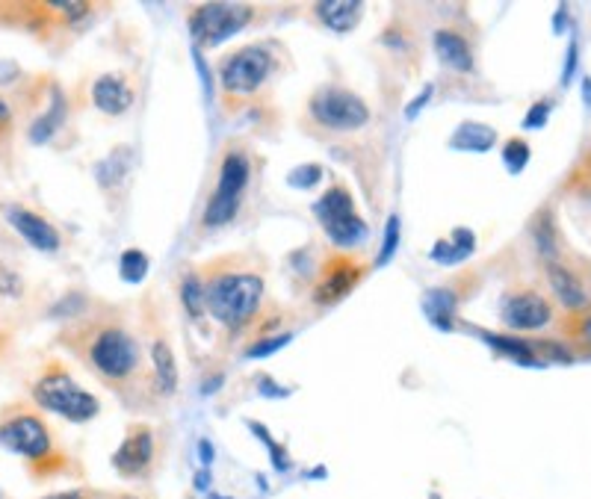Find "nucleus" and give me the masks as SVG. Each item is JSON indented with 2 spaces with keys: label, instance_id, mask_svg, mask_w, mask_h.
Returning <instances> with one entry per match:
<instances>
[{
  "label": "nucleus",
  "instance_id": "1",
  "mask_svg": "<svg viewBox=\"0 0 591 499\" xmlns=\"http://www.w3.org/2000/svg\"><path fill=\"white\" fill-rule=\"evenodd\" d=\"M204 308L231 331L255 322L263 308V275L246 260L228 257L204 269Z\"/></svg>",
  "mask_w": 591,
  "mask_h": 499
},
{
  "label": "nucleus",
  "instance_id": "2",
  "mask_svg": "<svg viewBox=\"0 0 591 499\" xmlns=\"http://www.w3.org/2000/svg\"><path fill=\"white\" fill-rule=\"evenodd\" d=\"M281 68V51L278 45L255 42L231 51L219 65V89H222V104L228 110H240L252 104L263 89L275 80Z\"/></svg>",
  "mask_w": 591,
  "mask_h": 499
},
{
  "label": "nucleus",
  "instance_id": "3",
  "mask_svg": "<svg viewBox=\"0 0 591 499\" xmlns=\"http://www.w3.org/2000/svg\"><path fill=\"white\" fill-rule=\"evenodd\" d=\"M0 446L27 458L36 476H54L66 464L45 420L27 408H12L0 417Z\"/></svg>",
  "mask_w": 591,
  "mask_h": 499
},
{
  "label": "nucleus",
  "instance_id": "4",
  "mask_svg": "<svg viewBox=\"0 0 591 499\" xmlns=\"http://www.w3.org/2000/svg\"><path fill=\"white\" fill-rule=\"evenodd\" d=\"M89 367L107 384L122 387L139 375V343L131 331L119 322L98 325L83 349Z\"/></svg>",
  "mask_w": 591,
  "mask_h": 499
},
{
  "label": "nucleus",
  "instance_id": "5",
  "mask_svg": "<svg viewBox=\"0 0 591 499\" xmlns=\"http://www.w3.org/2000/svg\"><path fill=\"white\" fill-rule=\"evenodd\" d=\"M33 402L71 423H86L101 411L98 399L89 390H83L66 367H48L39 375V381L33 384Z\"/></svg>",
  "mask_w": 591,
  "mask_h": 499
},
{
  "label": "nucleus",
  "instance_id": "6",
  "mask_svg": "<svg viewBox=\"0 0 591 499\" xmlns=\"http://www.w3.org/2000/svg\"><path fill=\"white\" fill-rule=\"evenodd\" d=\"M305 122L326 133H352L370 122V107L343 86H320L305 104Z\"/></svg>",
  "mask_w": 591,
  "mask_h": 499
},
{
  "label": "nucleus",
  "instance_id": "7",
  "mask_svg": "<svg viewBox=\"0 0 591 499\" xmlns=\"http://www.w3.org/2000/svg\"><path fill=\"white\" fill-rule=\"evenodd\" d=\"M255 21V6L252 3H196L190 6L187 24L190 33L201 48H213L225 39H231L234 33H240L243 27H249Z\"/></svg>",
  "mask_w": 591,
  "mask_h": 499
},
{
  "label": "nucleus",
  "instance_id": "8",
  "mask_svg": "<svg viewBox=\"0 0 591 499\" xmlns=\"http://www.w3.org/2000/svg\"><path fill=\"white\" fill-rule=\"evenodd\" d=\"M314 216L326 228V237L337 249H352L367 237V222L358 216L352 192L343 184H331L314 204Z\"/></svg>",
  "mask_w": 591,
  "mask_h": 499
},
{
  "label": "nucleus",
  "instance_id": "9",
  "mask_svg": "<svg viewBox=\"0 0 591 499\" xmlns=\"http://www.w3.org/2000/svg\"><path fill=\"white\" fill-rule=\"evenodd\" d=\"M364 278V263L355 260L352 254H334L323 263L317 284H314V302L317 305H337L340 299H346L358 281Z\"/></svg>",
  "mask_w": 591,
  "mask_h": 499
},
{
  "label": "nucleus",
  "instance_id": "10",
  "mask_svg": "<svg viewBox=\"0 0 591 499\" xmlns=\"http://www.w3.org/2000/svg\"><path fill=\"white\" fill-rule=\"evenodd\" d=\"M3 213H6V222L12 225V231L27 246H33L36 251H45V254H54L60 249V231L45 216H39V213H33V210H27L21 204H6Z\"/></svg>",
  "mask_w": 591,
  "mask_h": 499
},
{
  "label": "nucleus",
  "instance_id": "11",
  "mask_svg": "<svg viewBox=\"0 0 591 499\" xmlns=\"http://www.w3.org/2000/svg\"><path fill=\"white\" fill-rule=\"evenodd\" d=\"M151 458H154V432L148 426H133L113 455V467L125 479H139L148 473Z\"/></svg>",
  "mask_w": 591,
  "mask_h": 499
},
{
  "label": "nucleus",
  "instance_id": "12",
  "mask_svg": "<svg viewBox=\"0 0 591 499\" xmlns=\"http://www.w3.org/2000/svg\"><path fill=\"white\" fill-rule=\"evenodd\" d=\"M553 319V308L544 296L524 290L515 296H506L503 302V322L515 331H538Z\"/></svg>",
  "mask_w": 591,
  "mask_h": 499
},
{
  "label": "nucleus",
  "instance_id": "13",
  "mask_svg": "<svg viewBox=\"0 0 591 499\" xmlns=\"http://www.w3.org/2000/svg\"><path fill=\"white\" fill-rule=\"evenodd\" d=\"M252 181V160L243 148H228L222 154V163H219V178H216V189L219 195L225 198H234V201H243V192Z\"/></svg>",
  "mask_w": 591,
  "mask_h": 499
},
{
  "label": "nucleus",
  "instance_id": "14",
  "mask_svg": "<svg viewBox=\"0 0 591 499\" xmlns=\"http://www.w3.org/2000/svg\"><path fill=\"white\" fill-rule=\"evenodd\" d=\"M92 104L107 116H122L133 107V86L122 74H101L92 83Z\"/></svg>",
  "mask_w": 591,
  "mask_h": 499
},
{
  "label": "nucleus",
  "instance_id": "15",
  "mask_svg": "<svg viewBox=\"0 0 591 499\" xmlns=\"http://www.w3.org/2000/svg\"><path fill=\"white\" fill-rule=\"evenodd\" d=\"M314 15L320 24H326L334 33H349L358 27L361 15H364V3L358 0H323L314 3Z\"/></svg>",
  "mask_w": 591,
  "mask_h": 499
},
{
  "label": "nucleus",
  "instance_id": "16",
  "mask_svg": "<svg viewBox=\"0 0 591 499\" xmlns=\"http://www.w3.org/2000/svg\"><path fill=\"white\" fill-rule=\"evenodd\" d=\"M435 54H438L441 63L453 68V71H461V74L473 71V51H470L467 39L453 27H441L435 33Z\"/></svg>",
  "mask_w": 591,
  "mask_h": 499
},
{
  "label": "nucleus",
  "instance_id": "17",
  "mask_svg": "<svg viewBox=\"0 0 591 499\" xmlns=\"http://www.w3.org/2000/svg\"><path fill=\"white\" fill-rule=\"evenodd\" d=\"M151 364H154V381L163 390V396H172L178 387V364L172 355V346L166 337H157L151 343Z\"/></svg>",
  "mask_w": 591,
  "mask_h": 499
},
{
  "label": "nucleus",
  "instance_id": "18",
  "mask_svg": "<svg viewBox=\"0 0 591 499\" xmlns=\"http://www.w3.org/2000/svg\"><path fill=\"white\" fill-rule=\"evenodd\" d=\"M66 122V98H63V92L54 86L51 89V104H48V110L30 125V142L33 145H45L60 127Z\"/></svg>",
  "mask_w": 591,
  "mask_h": 499
},
{
  "label": "nucleus",
  "instance_id": "19",
  "mask_svg": "<svg viewBox=\"0 0 591 499\" xmlns=\"http://www.w3.org/2000/svg\"><path fill=\"white\" fill-rule=\"evenodd\" d=\"M547 281L556 293V299L565 305V308H583L586 305V293L580 287V278L574 272H568L565 266L559 263H550L547 266Z\"/></svg>",
  "mask_w": 591,
  "mask_h": 499
},
{
  "label": "nucleus",
  "instance_id": "20",
  "mask_svg": "<svg viewBox=\"0 0 591 499\" xmlns=\"http://www.w3.org/2000/svg\"><path fill=\"white\" fill-rule=\"evenodd\" d=\"M473 249H476L473 234H470L467 228H459V231H453V237H450V240L435 243V249H432V260H438V263H444V266H453V263H461L464 257H470Z\"/></svg>",
  "mask_w": 591,
  "mask_h": 499
},
{
  "label": "nucleus",
  "instance_id": "21",
  "mask_svg": "<svg viewBox=\"0 0 591 499\" xmlns=\"http://www.w3.org/2000/svg\"><path fill=\"white\" fill-rule=\"evenodd\" d=\"M497 142V130L488 125H479V122H464V125L456 130L453 136V148H461V151H488L494 148Z\"/></svg>",
  "mask_w": 591,
  "mask_h": 499
},
{
  "label": "nucleus",
  "instance_id": "22",
  "mask_svg": "<svg viewBox=\"0 0 591 499\" xmlns=\"http://www.w3.org/2000/svg\"><path fill=\"white\" fill-rule=\"evenodd\" d=\"M240 213V201L234 198H225L219 192H213L207 198V207H204V216H201V225L204 228H222L228 222H234V216Z\"/></svg>",
  "mask_w": 591,
  "mask_h": 499
},
{
  "label": "nucleus",
  "instance_id": "23",
  "mask_svg": "<svg viewBox=\"0 0 591 499\" xmlns=\"http://www.w3.org/2000/svg\"><path fill=\"white\" fill-rule=\"evenodd\" d=\"M423 308L429 313V319L441 328H450V319L456 311V293L450 290H429L423 296Z\"/></svg>",
  "mask_w": 591,
  "mask_h": 499
},
{
  "label": "nucleus",
  "instance_id": "24",
  "mask_svg": "<svg viewBox=\"0 0 591 499\" xmlns=\"http://www.w3.org/2000/svg\"><path fill=\"white\" fill-rule=\"evenodd\" d=\"M148 257H145V251L139 249H128L122 254V260H119V272H122V281H128V284H139L145 275H148Z\"/></svg>",
  "mask_w": 591,
  "mask_h": 499
},
{
  "label": "nucleus",
  "instance_id": "25",
  "mask_svg": "<svg viewBox=\"0 0 591 499\" xmlns=\"http://www.w3.org/2000/svg\"><path fill=\"white\" fill-rule=\"evenodd\" d=\"M181 299H184V308L190 316H201V311H204V281L198 278L196 272H190L181 281Z\"/></svg>",
  "mask_w": 591,
  "mask_h": 499
},
{
  "label": "nucleus",
  "instance_id": "26",
  "mask_svg": "<svg viewBox=\"0 0 591 499\" xmlns=\"http://www.w3.org/2000/svg\"><path fill=\"white\" fill-rule=\"evenodd\" d=\"M488 343H494L503 355L515 358V361H521V364H538V355H535V349H532L529 343L509 340V337H494V334H488Z\"/></svg>",
  "mask_w": 591,
  "mask_h": 499
},
{
  "label": "nucleus",
  "instance_id": "27",
  "mask_svg": "<svg viewBox=\"0 0 591 499\" xmlns=\"http://www.w3.org/2000/svg\"><path fill=\"white\" fill-rule=\"evenodd\" d=\"M503 160H506V169L509 172H521L529 160V145L521 142V139H509V145L503 148Z\"/></svg>",
  "mask_w": 591,
  "mask_h": 499
},
{
  "label": "nucleus",
  "instance_id": "28",
  "mask_svg": "<svg viewBox=\"0 0 591 499\" xmlns=\"http://www.w3.org/2000/svg\"><path fill=\"white\" fill-rule=\"evenodd\" d=\"M320 178H323L320 166H302V169L290 172V184L293 187H314V184H320Z\"/></svg>",
  "mask_w": 591,
  "mask_h": 499
},
{
  "label": "nucleus",
  "instance_id": "29",
  "mask_svg": "<svg viewBox=\"0 0 591 499\" xmlns=\"http://www.w3.org/2000/svg\"><path fill=\"white\" fill-rule=\"evenodd\" d=\"M21 293V281H18V275L9 269V266H3L0 263V296H18Z\"/></svg>",
  "mask_w": 591,
  "mask_h": 499
},
{
  "label": "nucleus",
  "instance_id": "30",
  "mask_svg": "<svg viewBox=\"0 0 591 499\" xmlns=\"http://www.w3.org/2000/svg\"><path fill=\"white\" fill-rule=\"evenodd\" d=\"M547 116H550V104H547V101H538L535 107H529V116L524 119V127L526 130H529V127H544Z\"/></svg>",
  "mask_w": 591,
  "mask_h": 499
},
{
  "label": "nucleus",
  "instance_id": "31",
  "mask_svg": "<svg viewBox=\"0 0 591 499\" xmlns=\"http://www.w3.org/2000/svg\"><path fill=\"white\" fill-rule=\"evenodd\" d=\"M290 340V334H281V337H275V340H266L261 346H255V349H249V358H263V355H269V352H275L278 346H284Z\"/></svg>",
  "mask_w": 591,
  "mask_h": 499
},
{
  "label": "nucleus",
  "instance_id": "32",
  "mask_svg": "<svg viewBox=\"0 0 591 499\" xmlns=\"http://www.w3.org/2000/svg\"><path fill=\"white\" fill-rule=\"evenodd\" d=\"M396 228H399V222H396V219H391V222H388V237H385V249H382V257H379V263H385V260H388L391 254H394L396 240H399V231H396Z\"/></svg>",
  "mask_w": 591,
  "mask_h": 499
},
{
  "label": "nucleus",
  "instance_id": "33",
  "mask_svg": "<svg viewBox=\"0 0 591 499\" xmlns=\"http://www.w3.org/2000/svg\"><path fill=\"white\" fill-rule=\"evenodd\" d=\"M9 125H12V110H9V104L0 98V136L9 130Z\"/></svg>",
  "mask_w": 591,
  "mask_h": 499
},
{
  "label": "nucleus",
  "instance_id": "34",
  "mask_svg": "<svg viewBox=\"0 0 591 499\" xmlns=\"http://www.w3.org/2000/svg\"><path fill=\"white\" fill-rule=\"evenodd\" d=\"M574 65H577V45H571V48H568V65H565V77H562V83H571Z\"/></svg>",
  "mask_w": 591,
  "mask_h": 499
},
{
  "label": "nucleus",
  "instance_id": "35",
  "mask_svg": "<svg viewBox=\"0 0 591 499\" xmlns=\"http://www.w3.org/2000/svg\"><path fill=\"white\" fill-rule=\"evenodd\" d=\"M15 74H18L15 63H0V83H12Z\"/></svg>",
  "mask_w": 591,
  "mask_h": 499
},
{
  "label": "nucleus",
  "instance_id": "36",
  "mask_svg": "<svg viewBox=\"0 0 591 499\" xmlns=\"http://www.w3.org/2000/svg\"><path fill=\"white\" fill-rule=\"evenodd\" d=\"M42 499H86V494L83 491H63V494H51V497Z\"/></svg>",
  "mask_w": 591,
  "mask_h": 499
},
{
  "label": "nucleus",
  "instance_id": "37",
  "mask_svg": "<svg viewBox=\"0 0 591 499\" xmlns=\"http://www.w3.org/2000/svg\"><path fill=\"white\" fill-rule=\"evenodd\" d=\"M426 98H429V89H426V92H423V95H420V98H417V101H414V104L408 107V119H411V116H417V110H420V107L426 104Z\"/></svg>",
  "mask_w": 591,
  "mask_h": 499
},
{
  "label": "nucleus",
  "instance_id": "38",
  "mask_svg": "<svg viewBox=\"0 0 591 499\" xmlns=\"http://www.w3.org/2000/svg\"><path fill=\"white\" fill-rule=\"evenodd\" d=\"M583 95H586V107L591 110V77H586V80H583Z\"/></svg>",
  "mask_w": 591,
  "mask_h": 499
},
{
  "label": "nucleus",
  "instance_id": "39",
  "mask_svg": "<svg viewBox=\"0 0 591 499\" xmlns=\"http://www.w3.org/2000/svg\"><path fill=\"white\" fill-rule=\"evenodd\" d=\"M583 337H586V340L591 343V316L586 319V322H583Z\"/></svg>",
  "mask_w": 591,
  "mask_h": 499
}]
</instances>
